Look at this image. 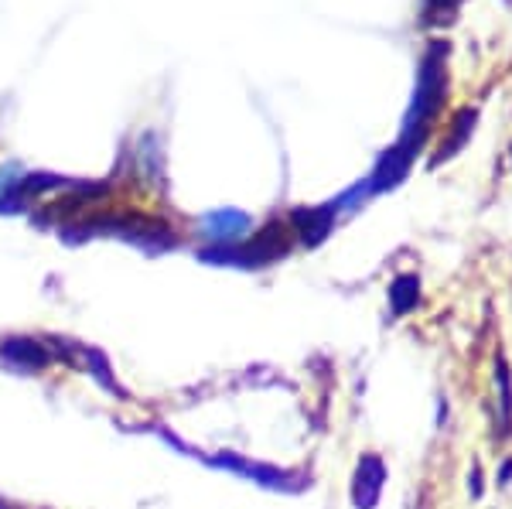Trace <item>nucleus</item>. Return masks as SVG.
Returning a JSON list of instances; mask_svg holds the SVG:
<instances>
[{"mask_svg": "<svg viewBox=\"0 0 512 509\" xmlns=\"http://www.w3.org/2000/svg\"><path fill=\"white\" fill-rule=\"evenodd\" d=\"M0 359L21 373H41L55 363V352L31 335H7V339H0Z\"/></svg>", "mask_w": 512, "mask_h": 509, "instance_id": "1", "label": "nucleus"}, {"mask_svg": "<svg viewBox=\"0 0 512 509\" xmlns=\"http://www.w3.org/2000/svg\"><path fill=\"white\" fill-rule=\"evenodd\" d=\"M383 482H386V465L379 455H362L355 465V479H352V503L355 509H376L379 496H383Z\"/></svg>", "mask_w": 512, "mask_h": 509, "instance_id": "2", "label": "nucleus"}, {"mask_svg": "<svg viewBox=\"0 0 512 509\" xmlns=\"http://www.w3.org/2000/svg\"><path fill=\"white\" fill-rule=\"evenodd\" d=\"M205 236L216 243H236L239 236H243V229L250 226V219L243 216V212H212L209 219H205Z\"/></svg>", "mask_w": 512, "mask_h": 509, "instance_id": "3", "label": "nucleus"}, {"mask_svg": "<svg viewBox=\"0 0 512 509\" xmlns=\"http://www.w3.org/2000/svg\"><path fill=\"white\" fill-rule=\"evenodd\" d=\"M82 352V359H86V369H89V376L103 387L106 393H113V397H123L127 400L130 393L120 387V380L113 376V369H110V359H106V352H99V349H93V346H82L79 349Z\"/></svg>", "mask_w": 512, "mask_h": 509, "instance_id": "4", "label": "nucleus"}, {"mask_svg": "<svg viewBox=\"0 0 512 509\" xmlns=\"http://www.w3.org/2000/svg\"><path fill=\"white\" fill-rule=\"evenodd\" d=\"M420 305V281L417 274H400L396 281L390 284V308L396 318L410 315Z\"/></svg>", "mask_w": 512, "mask_h": 509, "instance_id": "5", "label": "nucleus"}, {"mask_svg": "<svg viewBox=\"0 0 512 509\" xmlns=\"http://www.w3.org/2000/svg\"><path fill=\"white\" fill-rule=\"evenodd\" d=\"M332 216H335L332 205H328V209H321V212H308V216H304V212H297L294 223L301 226V233H297V236H301L304 243H311V246L321 243V240H325V233H328V226H332Z\"/></svg>", "mask_w": 512, "mask_h": 509, "instance_id": "6", "label": "nucleus"}, {"mask_svg": "<svg viewBox=\"0 0 512 509\" xmlns=\"http://www.w3.org/2000/svg\"><path fill=\"white\" fill-rule=\"evenodd\" d=\"M472 123H475V113H472V110H461V117L454 120V127H458V130L451 134V141H448V144H441V154H437V161H441V158H451V154L458 151L461 144H465V137L472 134Z\"/></svg>", "mask_w": 512, "mask_h": 509, "instance_id": "7", "label": "nucleus"}, {"mask_svg": "<svg viewBox=\"0 0 512 509\" xmlns=\"http://www.w3.org/2000/svg\"><path fill=\"white\" fill-rule=\"evenodd\" d=\"M495 383L502 387V417H506V424H512V373L502 356L495 359Z\"/></svg>", "mask_w": 512, "mask_h": 509, "instance_id": "8", "label": "nucleus"}, {"mask_svg": "<svg viewBox=\"0 0 512 509\" xmlns=\"http://www.w3.org/2000/svg\"><path fill=\"white\" fill-rule=\"evenodd\" d=\"M468 489H472L475 499L482 496V469H478V465H472V475H468Z\"/></svg>", "mask_w": 512, "mask_h": 509, "instance_id": "9", "label": "nucleus"}, {"mask_svg": "<svg viewBox=\"0 0 512 509\" xmlns=\"http://www.w3.org/2000/svg\"><path fill=\"white\" fill-rule=\"evenodd\" d=\"M499 486H512V458H506L499 469Z\"/></svg>", "mask_w": 512, "mask_h": 509, "instance_id": "10", "label": "nucleus"}]
</instances>
